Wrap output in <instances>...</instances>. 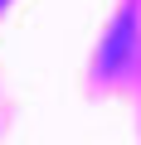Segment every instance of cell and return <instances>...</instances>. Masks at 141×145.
<instances>
[{"label":"cell","mask_w":141,"mask_h":145,"mask_svg":"<svg viewBox=\"0 0 141 145\" xmlns=\"http://www.w3.org/2000/svg\"><path fill=\"white\" fill-rule=\"evenodd\" d=\"M131 15H122V24H117V34H112V44H107V53H102V68L112 72L117 68V58H126V44H131Z\"/></svg>","instance_id":"obj_1"}]
</instances>
